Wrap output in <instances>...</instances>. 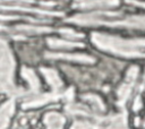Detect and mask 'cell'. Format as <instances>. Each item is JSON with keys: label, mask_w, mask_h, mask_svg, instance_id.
<instances>
[{"label": "cell", "mask_w": 145, "mask_h": 129, "mask_svg": "<svg viewBox=\"0 0 145 129\" xmlns=\"http://www.w3.org/2000/svg\"><path fill=\"white\" fill-rule=\"evenodd\" d=\"M68 23H74L80 26L106 25L111 27H127L145 29V15L128 14L123 11H105L99 10L88 14H78L67 19Z\"/></svg>", "instance_id": "cell-1"}, {"label": "cell", "mask_w": 145, "mask_h": 129, "mask_svg": "<svg viewBox=\"0 0 145 129\" xmlns=\"http://www.w3.org/2000/svg\"><path fill=\"white\" fill-rule=\"evenodd\" d=\"M92 43L100 50L122 58H145V38H122L114 35L93 32Z\"/></svg>", "instance_id": "cell-2"}, {"label": "cell", "mask_w": 145, "mask_h": 129, "mask_svg": "<svg viewBox=\"0 0 145 129\" xmlns=\"http://www.w3.org/2000/svg\"><path fill=\"white\" fill-rule=\"evenodd\" d=\"M15 60L8 43L1 40V60H0V78L1 92L10 96H20L22 91L18 89L14 81Z\"/></svg>", "instance_id": "cell-3"}, {"label": "cell", "mask_w": 145, "mask_h": 129, "mask_svg": "<svg viewBox=\"0 0 145 129\" xmlns=\"http://www.w3.org/2000/svg\"><path fill=\"white\" fill-rule=\"evenodd\" d=\"M2 10H15L35 14L39 16H56L60 17L63 14L60 11H52L50 8L56 6L53 1H36V0H1Z\"/></svg>", "instance_id": "cell-4"}, {"label": "cell", "mask_w": 145, "mask_h": 129, "mask_svg": "<svg viewBox=\"0 0 145 129\" xmlns=\"http://www.w3.org/2000/svg\"><path fill=\"white\" fill-rule=\"evenodd\" d=\"M8 32L12 34H17L14 36V38H25V35H35V34H44V33H50L53 32L54 29L49 27V26H42L40 24H22V25H16L12 27L7 28Z\"/></svg>", "instance_id": "cell-5"}, {"label": "cell", "mask_w": 145, "mask_h": 129, "mask_svg": "<svg viewBox=\"0 0 145 129\" xmlns=\"http://www.w3.org/2000/svg\"><path fill=\"white\" fill-rule=\"evenodd\" d=\"M137 74H138V67H131L127 74V77H126V81L120 86L119 91L117 92V95H118V104L119 106L123 108L126 102L128 101V97L131 93V89H133V86L136 81V78H137Z\"/></svg>", "instance_id": "cell-6"}, {"label": "cell", "mask_w": 145, "mask_h": 129, "mask_svg": "<svg viewBox=\"0 0 145 129\" xmlns=\"http://www.w3.org/2000/svg\"><path fill=\"white\" fill-rule=\"evenodd\" d=\"M119 5V0H74L72 8L89 10V9H110Z\"/></svg>", "instance_id": "cell-7"}, {"label": "cell", "mask_w": 145, "mask_h": 129, "mask_svg": "<svg viewBox=\"0 0 145 129\" xmlns=\"http://www.w3.org/2000/svg\"><path fill=\"white\" fill-rule=\"evenodd\" d=\"M46 58L50 59H61V60H68V61H74V62H79V63H94L95 59L88 54L84 53H45Z\"/></svg>", "instance_id": "cell-8"}, {"label": "cell", "mask_w": 145, "mask_h": 129, "mask_svg": "<svg viewBox=\"0 0 145 129\" xmlns=\"http://www.w3.org/2000/svg\"><path fill=\"white\" fill-rule=\"evenodd\" d=\"M41 72H42L43 76L45 77V80L48 81V84L52 87V91H53V92L61 93V94L66 93V92H62V91H63V83H62V80L60 79L58 72H57L54 69L42 67V68H41Z\"/></svg>", "instance_id": "cell-9"}, {"label": "cell", "mask_w": 145, "mask_h": 129, "mask_svg": "<svg viewBox=\"0 0 145 129\" xmlns=\"http://www.w3.org/2000/svg\"><path fill=\"white\" fill-rule=\"evenodd\" d=\"M48 45L53 50H72L76 48H84V44L79 41H72V40H62L57 37H49L46 40Z\"/></svg>", "instance_id": "cell-10"}, {"label": "cell", "mask_w": 145, "mask_h": 129, "mask_svg": "<svg viewBox=\"0 0 145 129\" xmlns=\"http://www.w3.org/2000/svg\"><path fill=\"white\" fill-rule=\"evenodd\" d=\"M22 76L28 81V85H29V92H28V94L26 96L39 95L40 94L41 85H40V80H39L37 76L35 75V72L33 71V69L23 67L22 68Z\"/></svg>", "instance_id": "cell-11"}, {"label": "cell", "mask_w": 145, "mask_h": 129, "mask_svg": "<svg viewBox=\"0 0 145 129\" xmlns=\"http://www.w3.org/2000/svg\"><path fill=\"white\" fill-rule=\"evenodd\" d=\"M15 111V100L9 98L6 103L2 104L0 110V127L6 128L9 123V120Z\"/></svg>", "instance_id": "cell-12"}, {"label": "cell", "mask_w": 145, "mask_h": 129, "mask_svg": "<svg viewBox=\"0 0 145 129\" xmlns=\"http://www.w3.org/2000/svg\"><path fill=\"white\" fill-rule=\"evenodd\" d=\"M65 122V117L58 112H48L44 117V124L49 128H61Z\"/></svg>", "instance_id": "cell-13"}, {"label": "cell", "mask_w": 145, "mask_h": 129, "mask_svg": "<svg viewBox=\"0 0 145 129\" xmlns=\"http://www.w3.org/2000/svg\"><path fill=\"white\" fill-rule=\"evenodd\" d=\"M82 98L91 105L92 111H93L94 113H97V114H102V113H104V111H105V106H104L102 100H101L99 96L93 95V94H89V95H83Z\"/></svg>", "instance_id": "cell-14"}, {"label": "cell", "mask_w": 145, "mask_h": 129, "mask_svg": "<svg viewBox=\"0 0 145 129\" xmlns=\"http://www.w3.org/2000/svg\"><path fill=\"white\" fill-rule=\"evenodd\" d=\"M58 32L65 37V38H68V40H72V41H80V40H83L85 36H84V34H82V33H77V32H75L74 29H71V28H60V29H58Z\"/></svg>", "instance_id": "cell-15"}]
</instances>
